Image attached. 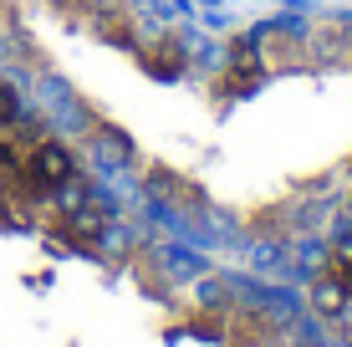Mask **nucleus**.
I'll list each match as a JSON object with an SVG mask.
<instances>
[{"mask_svg": "<svg viewBox=\"0 0 352 347\" xmlns=\"http://www.w3.org/2000/svg\"><path fill=\"white\" fill-rule=\"evenodd\" d=\"M265 77H271V71L261 67L250 36H235V41H230V56H225V71H220V82H214V87H220L225 98H230V92H235V98H245V92H256Z\"/></svg>", "mask_w": 352, "mask_h": 347, "instance_id": "f03ea898", "label": "nucleus"}, {"mask_svg": "<svg viewBox=\"0 0 352 347\" xmlns=\"http://www.w3.org/2000/svg\"><path fill=\"white\" fill-rule=\"evenodd\" d=\"M311 306H317L322 317H347V306H352V296H347V286L337 281V276H322L311 281Z\"/></svg>", "mask_w": 352, "mask_h": 347, "instance_id": "7ed1b4c3", "label": "nucleus"}, {"mask_svg": "<svg viewBox=\"0 0 352 347\" xmlns=\"http://www.w3.org/2000/svg\"><path fill=\"white\" fill-rule=\"evenodd\" d=\"M250 46H256L265 71L307 67V41H301V26H291V21H265V26H256L250 31Z\"/></svg>", "mask_w": 352, "mask_h": 347, "instance_id": "f257e3e1", "label": "nucleus"}, {"mask_svg": "<svg viewBox=\"0 0 352 347\" xmlns=\"http://www.w3.org/2000/svg\"><path fill=\"white\" fill-rule=\"evenodd\" d=\"M347 347H352V327H347Z\"/></svg>", "mask_w": 352, "mask_h": 347, "instance_id": "39448f33", "label": "nucleus"}, {"mask_svg": "<svg viewBox=\"0 0 352 347\" xmlns=\"http://www.w3.org/2000/svg\"><path fill=\"white\" fill-rule=\"evenodd\" d=\"M322 271H327V276H337V281L347 286V296H352V235H342V240H337L332 250H327Z\"/></svg>", "mask_w": 352, "mask_h": 347, "instance_id": "20e7f679", "label": "nucleus"}]
</instances>
